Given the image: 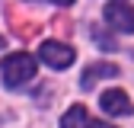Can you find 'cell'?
Masks as SVG:
<instances>
[{
	"mask_svg": "<svg viewBox=\"0 0 134 128\" xmlns=\"http://www.w3.org/2000/svg\"><path fill=\"white\" fill-rule=\"evenodd\" d=\"M35 71H38V64L32 61V55H26V51H16V55H10L7 61H3V80H7V87H23V83H29L32 77H35Z\"/></svg>",
	"mask_w": 134,
	"mask_h": 128,
	"instance_id": "obj_1",
	"label": "cell"
},
{
	"mask_svg": "<svg viewBox=\"0 0 134 128\" xmlns=\"http://www.w3.org/2000/svg\"><path fill=\"white\" fill-rule=\"evenodd\" d=\"M93 39H96V45H102V48H115V42L105 35L102 29H93Z\"/></svg>",
	"mask_w": 134,
	"mask_h": 128,
	"instance_id": "obj_7",
	"label": "cell"
},
{
	"mask_svg": "<svg viewBox=\"0 0 134 128\" xmlns=\"http://www.w3.org/2000/svg\"><path fill=\"white\" fill-rule=\"evenodd\" d=\"M102 77H118V67L115 64H90L83 71V90H93L96 80H102Z\"/></svg>",
	"mask_w": 134,
	"mask_h": 128,
	"instance_id": "obj_6",
	"label": "cell"
},
{
	"mask_svg": "<svg viewBox=\"0 0 134 128\" xmlns=\"http://www.w3.org/2000/svg\"><path fill=\"white\" fill-rule=\"evenodd\" d=\"M105 23L115 32H134V7L128 0H112L105 7Z\"/></svg>",
	"mask_w": 134,
	"mask_h": 128,
	"instance_id": "obj_3",
	"label": "cell"
},
{
	"mask_svg": "<svg viewBox=\"0 0 134 128\" xmlns=\"http://www.w3.org/2000/svg\"><path fill=\"white\" fill-rule=\"evenodd\" d=\"M0 48H3V35H0Z\"/></svg>",
	"mask_w": 134,
	"mask_h": 128,
	"instance_id": "obj_9",
	"label": "cell"
},
{
	"mask_svg": "<svg viewBox=\"0 0 134 128\" xmlns=\"http://www.w3.org/2000/svg\"><path fill=\"white\" fill-rule=\"evenodd\" d=\"M38 58L48 64V67L64 71V67H70V64H74L77 51H74L70 45H64V42H42V48H38Z\"/></svg>",
	"mask_w": 134,
	"mask_h": 128,
	"instance_id": "obj_2",
	"label": "cell"
},
{
	"mask_svg": "<svg viewBox=\"0 0 134 128\" xmlns=\"http://www.w3.org/2000/svg\"><path fill=\"white\" fill-rule=\"evenodd\" d=\"M61 128H112V125L90 119V112L83 109V106H70V109L64 112V119H61Z\"/></svg>",
	"mask_w": 134,
	"mask_h": 128,
	"instance_id": "obj_5",
	"label": "cell"
},
{
	"mask_svg": "<svg viewBox=\"0 0 134 128\" xmlns=\"http://www.w3.org/2000/svg\"><path fill=\"white\" fill-rule=\"evenodd\" d=\"M99 106H102L109 115H131L134 112V103L128 99L125 90H105L102 96H99Z\"/></svg>",
	"mask_w": 134,
	"mask_h": 128,
	"instance_id": "obj_4",
	"label": "cell"
},
{
	"mask_svg": "<svg viewBox=\"0 0 134 128\" xmlns=\"http://www.w3.org/2000/svg\"><path fill=\"white\" fill-rule=\"evenodd\" d=\"M51 3H61V7H67V3H74V0H51Z\"/></svg>",
	"mask_w": 134,
	"mask_h": 128,
	"instance_id": "obj_8",
	"label": "cell"
}]
</instances>
